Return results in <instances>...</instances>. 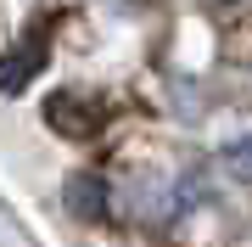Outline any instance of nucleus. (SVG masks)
I'll list each match as a JSON object with an SVG mask.
<instances>
[{
	"instance_id": "obj_1",
	"label": "nucleus",
	"mask_w": 252,
	"mask_h": 247,
	"mask_svg": "<svg viewBox=\"0 0 252 247\" xmlns=\"http://www.w3.org/2000/svg\"><path fill=\"white\" fill-rule=\"evenodd\" d=\"M67 197H73V208H79V213H90V219H95L101 208H107V202H101V197H107V191H101L95 180H79V185H73Z\"/></svg>"
},
{
	"instance_id": "obj_2",
	"label": "nucleus",
	"mask_w": 252,
	"mask_h": 247,
	"mask_svg": "<svg viewBox=\"0 0 252 247\" xmlns=\"http://www.w3.org/2000/svg\"><path fill=\"white\" fill-rule=\"evenodd\" d=\"M230 169L241 174V180H252V141H241V146L230 152Z\"/></svg>"
}]
</instances>
